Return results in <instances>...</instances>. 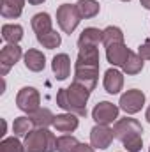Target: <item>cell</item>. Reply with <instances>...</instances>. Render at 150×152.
Returning a JSON list of instances; mask_svg holds the SVG:
<instances>
[{
  "label": "cell",
  "instance_id": "1",
  "mask_svg": "<svg viewBox=\"0 0 150 152\" xmlns=\"http://www.w3.org/2000/svg\"><path fill=\"white\" fill-rule=\"evenodd\" d=\"M90 90L78 85V83H71V87L67 88H58L57 92V104L69 113H74L78 117H85L87 115V103L90 97Z\"/></svg>",
  "mask_w": 150,
  "mask_h": 152
},
{
  "label": "cell",
  "instance_id": "2",
  "mask_svg": "<svg viewBox=\"0 0 150 152\" xmlns=\"http://www.w3.org/2000/svg\"><path fill=\"white\" fill-rule=\"evenodd\" d=\"M25 152H57V138L48 127H36L25 136Z\"/></svg>",
  "mask_w": 150,
  "mask_h": 152
},
{
  "label": "cell",
  "instance_id": "3",
  "mask_svg": "<svg viewBox=\"0 0 150 152\" xmlns=\"http://www.w3.org/2000/svg\"><path fill=\"white\" fill-rule=\"evenodd\" d=\"M81 20L83 18H81V14L78 11L76 4H62V5H58V9H57V23H58V27H60V30L64 34L71 36L78 28Z\"/></svg>",
  "mask_w": 150,
  "mask_h": 152
},
{
  "label": "cell",
  "instance_id": "4",
  "mask_svg": "<svg viewBox=\"0 0 150 152\" xmlns=\"http://www.w3.org/2000/svg\"><path fill=\"white\" fill-rule=\"evenodd\" d=\"M16 104L21 112L25 113H34L36 110L41 108V94L37 88L34 87H23L18 94H16Z\"/></svg>",
  "mask_w": 150,
  "mask_h": 152
},
{
  "label": "cell",
  "instance_id": "5",
  "mask_svg": "<svg viewBox=\"0 0 150 152\" xmlns=\"http://www.w3.org/2000/svg\"><path fill=\"white\" fill-rule=\"evenodd\" d=\"M145 94L138 88H131L127 92H124L120 96V101H118V108L124 110L127 115H134L138 112H141V108L145 106Z\"/></svg>",
  "mask_w": 150,
  "mask_h": 152
},
{
  "label": "cell",
  "instance_id": "6",
  "mask_svg": "<svg viewBox=\"0 0 150 152\" xmlns=\"http://www.w3.org/2000/svg\"><path fill=\"white\" fill-rule=\"evenodd\" d=\"M118 112H120V108L117 104H113L110 101H101L94 106L92 118L95 120V124L110 126V124H115L118 120Z\"/></svg>",
  "mask_w": 150,
  "mask_h": 152
},
{
  "label": "cell",
  "instance_id": "7",
  "mask_svg": "<svg viewBox=\"0 0 150 152\" xmlns=\"http://www.w3.org/2000/svg\"><path fill=\"white\" fill-rule=\"evenodd\" d=\"M113 133H115V138L117 140L124 142L125 138H129L133 134H141L143 133V127H141V124L136 118L124 117V118H118L113 124Z\"/></svg>",
  "mask_w": 150,
  "mask_h": 152
},
{
  "label": "cell",
  "instance_id": "8",
  "mask_svg": "<svg viewBox=\"0 0 150 152\" xmlns=\"http://www.w3.org/2000/svg\"><path fill=\"white\" fill-rule=\"evenodd\" d=\"M21 57H23V51L20 44H5L0 50V75L5 76L11 71V67H14L20 62Z\"/></svg>",
  "mask_w": 150,
  "mask_h": 152
},
{
  "label": "cell",
  "instance_id": "9",
  "mask_svg": "<svg viewBox=\"0 0 150 152\" xmlns=\"http://www.w3.org/2000/svg\"><path fill=\"white\" fill-rule=\"evenodd\" d=\"M115 133L110 126H103V124H95L90 131V145L97 151H104L111 145Z\"/></svg>",
  "mask_w": 150,
  "mask_h": 152
},
{
  "label": "cell",
  "instance_id": "10",
  "mask_svg": "<svg viewBox=\"0 0 150 152\" xmlns=\"http://www.w3.org/2000/svg\"><path fill=\"white\" fill-rule=\"evenodd\" d=\"M99 64H101V57H99L97 46H81L79 48L74 67H95V69H99Z\"/></svg>",
  "mask_w": 150,
  "mask_h": 152
},
{
  "label": "cell",
  "instance_id": "11",
  "mask_svg": "<svg viewBox=\"0 0 150 152\" xmlns=\"http://www.w3.org/2000/svg\"><path fill=\"white\" fill-rule=\"evenodd\" d=\"M99 80V69L95 67H74V83L88 88L90 92L95 88Z\"/></svg>",
  "mask_w": 150,
  "mask_h": 152
},
{
  "label": "cell",
  "instance_id": "12",
  "mask_svg": "<svg viewBox=\"0 0 150 152\" xmlns=\"http://www.w3.org/2000/svg\"><path fill=\"white\" fill-rule=\"evenodd\" d=\"M103 85H104V90L108 94H118L122 88H124V73L115 69V67H110L106 73H104V80H103Z\"/></svg>",
  "mask_w": 150,
  "mask_h": 152
},
{
  "label": "cell",
  "instance_id": "13",
  "mask_svg": "<svg viewBox=\"0 0 150 152\" xmlns=\"http://www.w3.org/2000/svg\"><path fill=\"white\" fill-rule=\"evenodd\" d=\"M131 50L124 44V42H118V44H111L106 48V58L108 62L111 64L113 67H122L129 57Z\"/></svg>",
  "mask_w": 150,
  "mask_h": 152
},
{
  "label": "cell",
  "instance_id": "14",
  "mask_svg": "<svg viewBox=\"0 0 150 152\" xmlns=\"http://www.w3.org/2000/svg\"><path fill=\"white\" fill-rule=\"evenodd\" d=\"M51 71L57 80H67L71 75V58L67 53H57L51 60Z\"/></svg>",
  "mask_w": 150,
  "mask_h": 152
},
{
  "label": "cell",
  "instance_id": "15",
  "mask_svg": "<svg viewBox=\"0 0 150 152\" xmlns=\"http://www.w3.org/2000/svg\"><path fill=\"white\" fill-rule=\"evenodd\" d=\"M79 126V118L78 115L74 113H60V115H55V122H53V127L58 131V133H74Z\"/></svg>",
  "mask_w": 150,
  "mask_h": 152
},
{
  "label": "cell",
  "instance_id": "16",
  "mask_svg": "<svg viewBox=\"0 0 150 152\" xmlns=\"http://www.w3.org/2000/svg\"><path fill=\"white\" fill-rule=\"evenodd\" d=\"M23 62H25V67L32 73H41L46 67V57L39 50H28L23 55Z\"/></svg>",
  "mask_w": 150,
  "mask_h": 152
},
{
  "label": "cell",
  "instance_id": "17",
  "mask_svg": "<svg viewBox=\"0 0 150 152\" xmlns=\"http://www.w3.org/2000/svg\"><path fill=\"white\" fill-rule=\"evenodd\" d=\"M23 7H25V0H2L0 14L5 20H16L21 16Z\"/></svg>",
  "mask_w": 150,
  "mask_h": 152
},
{
  "label": "cell",
  "instance_id": "18",
  "mask_svg": "<svg viewBox=\"0 0 150 152\" xmlns=\"http://www.w3.org/2000/svg\"><path fill=\"white\" fill-rule=\"evenodd\" d=\"M32 30L36 32V36H41V34H48L50 30H53V20L48 12H37L32 16Z\"/></svg>",
  "mask_w": 150,
  "mask_h": 152
},
{
  "label": "cell",
  "instance_id": "19",
  "mask_svg": "<svg viewBox=\"0 0 150 152\" xmlns=\"http://www.w3.org/2000/svg\"><path fill=\"white\" fill-rule=\"evenodd\" d=\"M99 42H103V30L95 28V27H87L79 37H78V46H99Z\"/></svg>",
  "mask_w": 150,
  "mask_h": 152
},
{
  "label": "cell",
  "instance_id": "20",
  "mask_svg": "<svg viewBox=\"0 0 150 152\" xmlns=\"http://www.w3.org/2000/svg\"><path fill=\"white\" fill-rule=\"evenodd\" d=\"M2 39L7 44H18L23 39V27L18 23H5L2 25Z\"/></svg>",
  "mask_w": 150,
  "mask_h": 152
},
{
  "label": "cell",
  "instance_id": "21",
  "mask_svg": "<svg viewBox=\"0 0 150 152\" xmlns=\"http://www.w3.org/2000/svg\"><path fill=\"white\" fill-rule=\"evenodd\" d=\"M34 122V127H50L55 122V115L50 108H39L34 113L28 115Z\"/></svg>",
  "mask_w": 150,
  "mask_h": 152
},
{
  "label": "cell",
  "instance_id": "22",
  "mask_svg": "<svg viewBox=\"0 0 150 152\" xmlns=\"http://www.w3.org/2000/svg\"><path fill=\"white\" fill-rule=\"evenodd\" d=\"M143 66H145V60L140 57V53L131 51L129 57H127V60H125V64L122 66V73H125V75H129V76H134V75H138V73H141Z\"/></svg>",
  "mask_w": 150,
  "mask_h": 152
},
{
  "label": "cell",
  "instance_id": "23",
  "mask_svg": "<svg viewBox=\"0 0 150 152\" xmlns=\"http://www.w3.org/2000/svg\"><path fill=\"white\" fill-rule=\"evenodd\" d=\"M76 7H78L81 18H85V20L95 18L99 14V11H101V5H99L97 0H78Z\"/></svg>",
  "mask_w": 150,
  "mask_h": 152
},
{
  "label": "cell",
  "instance_id": "24",
  "mask_svg": "<svg viewBox=\"0 0 150 152\" xmlns=\"http://www.w3.org/2000/svg\"><path fill=\"white\" fill-rule=\"evenodd\" d=\"M34 129V122L30 117H16L12 122V133L14 136H27L30 131Z\"/></svg>",
  "mask_w": 150,
  "mask_h": 152
},
{
  "label": "cell",
  "instance_id": "25",
  "mask_svg": "<svg viewBox=\"0 0 150 152\" xmlns=\"http://www.w3.org/2000/svg\"><path fill=\"white\" fill-rule=\"evenodd\" d=\"M118 42H124V32H122V28H118V27H106L104 30H103V44L108 48V46H111V44H118Z\"/></svg>",
  "mask_w": 150,
  "mask_h": 152
},
{
  "label": "cell",
  "instance_id": "26",
  "mask_svg": "<svg viewBox=\"0 0 150 152\" xmlns=\"http://www.w3.org/2000/svg\"><path fill=\"white\" fill-rule=\"evenodd\" d=\"M37 42L42 44L46 50H55V48H58L62 44V37H60V34L57 30H50L48 34L37 36Z\"/></svg>",
  "mask_w": 150,
  "mask_h": 152
},
{
  "label": "cell",
  "instance_id": "27",
  "mask_svg": "<svg viewBox=\"0 0 150 152\" xmlns=\"http://www.w3.org/2000/svg\"><path fill=\"white\" fill-rule=\"evenodd\" d=\"M78 145L79 142L73 134H62L57 138V152H76Z\"/></svg>",
  "mask_w": 150,
  "mask_h": 152
},
{
  "label": "cell",
  "instance_id": "28",
  "mask_svg": "<svg viewBox=\"0 0 150 152\" xmlns=\"http://www.w3.org/2000/svg\"><path fill=\"white\" fill-rule=\"evenodd\" d=\"M0 152H25V143L18 140V136H9L0 142Z\"/></svg>",
  "mask_w": 150,
  "mask_h": 152
},
{
  "label": "cell",
  "instance_id": "29",
  "mask_svg": "<svg viewBox=\"0 0 150 152\" xmlns=\"http://www.w3.org/2000/svg\"><path fill=\"white\" fill-rule=\"evenodd\" d=\"M122 143H124V149L127 152H140L143 147V138H141V134H133V136L125 138Z\"/></svg>",
  "mask_w": 150,
  "mask_h": 152
},
{
  "label": "cell",
  "instance_id": "30",
  "mask_svg": "<svg viewBox=\"0 0 150 152\" xmlns=\"http://www.w3.org/2000/svg\"><path fill=\"white\" fill-rule=\"evenodd\" d=\"M138 53H140V57H141L143 60H150V37L147 39L143 44H140Z\"/></svg>",
  "mask_w": 150,
  "mask_h": 152
},
{
  "label": "cell",
  "instance_id": "31",
  "mask_svg": "<svg viewBox=\"0 0 150 152\" xmlns=\"http://www.w3.org/2000/svg\"><path fill=\"white\" fill-rule=\"evenodd\" d=\"M95 149L90 145V143H79L78 145V149H76V152H94Z\"/></svg>",
  "mask_w": 150,
  "mask_h": 152
},
{
  "label": "cell",
  "instance_id": "32",
  "mask_svg": "<svg viewBox=\"0 0 150 152\" xmlns=\"http://www.w3.org/2000/svg\"><path fill=\"white\" fill-rule=\"evenodd\" d=\"M140 4H141L145 9H149V11H150V0H140Z\"/></svg>",
  "mask_w": 150,
  "mask_h": 152
},
{
  "label": "cell",
  "instance_id": "33",
  "mask_svg": "<svg viewBox=\"0 0 150 152\" xmlns=\"http://www.w3.org/2000/svg\"><path fill=\"white\" fill-rule=\"evenodd\" d=\"M42 2H46V0H28L30 5H39V4H42Z\"/></svg>",
  "mask_w": 150,
  "mask_h": 152
},
{
  "label": "cell",
  "instance_id": "34",
  "mask_svg": "<svg viewBox=\"0 0 150 152\" xmlns=\"http://www.w3.org/2000/svg\"><path fill=\"white\" fill-rule=\"evenodd\" d=\"M145 118H147V122L150 124V104H149V108H147V112H145Z\"/></svg>",
  "mask_w": 150,
  "mask_h": 152
},
{
  "label": "cell",
  "instance_id": "35",
  "mask_svg": "<svg viewBox=\"0 0 150 152\" xmlns=\"http://www.w3.org/2000/svg\"><path fill=\"white\" fill-rule=\"evenodd\" d=\"M122 2H131V0H122Z\"/></svg>",
  "mask_w": 150,
  "mask_h": 152
},
{
  "label": "cell",
  "instance_id": "36",
  "mask_svg": "<svg viewBox=\"0 0 150 152\" xmlns=\"http://www.w3.org/2000/svg\"><path fill=\"white\" fill-rule=\"evenodd\" d=\"M149 152H150V147H149Z\"/></svg>",
  "mask_w": 150,
  "mask_h": 152
}]
</instances>
